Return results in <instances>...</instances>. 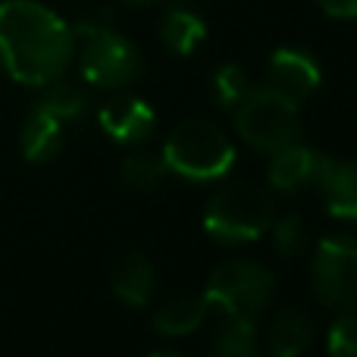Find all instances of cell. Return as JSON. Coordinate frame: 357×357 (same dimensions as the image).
Returning a JSON list of instances; mask_svg holds the SVG:
<instances>
[{
	"label": "cell",
	"mask_w": 357,
	"mask_h": 357,
	"mask_svg": "<svg viewBox=\"0 0 357 357\" xmlns=\"http://www.w3.org/2000/svg\"><path fill=\"white\" fill-rule=\"evenodd\" d=\"M75 63V31L41 0H0V69L25 88L63 79Z\"/></svg>",
	"instance_id": "1"
},
{
	"label": "cell",
	"mask_w": 357,
	"mask_h": 357,
	"mask_svg": "<svg viewBox=\"0 0 357 357\" xmlns=\"http://www.w3.org/2000/svg\"><path fill=\"white\" fill-rule=\"evenodd\" d=\"M75 31V63L82 82L91 88H126L142 75L144 60L138 44L116 31L110 13H98L73 25Z\"/></svg>",
	"instance_id": "2"
},
{
	"label": "cell",
	"mask_w": 357,
	"mask_h": 357,
	"mask_svg": "<svg viewBox=\"0 0 357 357\" xmlns=\"http://www.w3.org/2000/svg\"><path fill=\"white\" fill-rule=\"evenodd\" d=\"M273 220H276L273 188L248 178L220 185L204 207V232L220 245H251L270 232Z\"/></svg>",
	"instance_id": "3"
},
{
	"label": "cell",
	"mask_w": 357,
	"mask_h": 357,
	"mask_svg": "<svg viewBox=\"0 0 357 357\" xmlns=\"http://www.w3.org/2000/svg\"><path fill=\"white\" fill-rule=\"evenodd\" d=\"M235 142L229 132H222L216 123L207 119H188L178 123L167 135L160 151V160L167 173H173L185 182L207 185L222 182L235 169Z\"/></svg>",
	"instance_id": "4"
},
{
	"label": "cell",
	"mask_w": 357,
	"mask_h": 357,
	"mask_svg": "<svg viewBox=\"0 0 357 357\" xmlns=\"http://www.w3.org/2000/svg\"><path fill=\"white\" fill-rule=\"evenodd\" d=\"M232 126L245 144L270 154V151L301 138V104L270 88L266 82L251 85V91L232 107Z\"/></svg>",
	"instance_id": "5"
},
{
	"label": "cell",
	"mask_w": 357,
	"mask_h": 357,
	"mask_svg": "<svg viewBox=\"0 0 357 357\" xmlns=\"http://www.w3.org/2000/svg\"><path fill=\"white\" fill-rule=\"evenodd\" d=\"M276 279L270 266L251 257H229L213 266L204 285L210 310L216 317H251L257 320L264 307L273 301Z\"/></svg>",
	"instance_id": "6"
},
{
	"label": "cell",
	"mask_w": 357,
	"mask_h": 357,
	"mask_svg": "<svg viewBox=\"0 0 357 357\" xmlns=\"http://www.w3.org/2000/svg\"><path fill=\"white\" fill-rule=\"evenodd\" d=\"M310 291L323 307L357 310V238L354 235H326L317 241L310 257Z\"/></svg>",
	"instance_id": "7"
},
{
	"label": "cell",
	"mask_w": 357,
	"mask_h": 357,
	"mask_svg": "<svg viewBox=\"0 0 357 357\" xmlns=\"http://www.w3.org/2000/svg\"><path fill=\"white\" fill-rule=\"evenodd\" d=\"M329 157L323 151L304 144L301 138L282 144V148L270 151V163H266V185L279 195H298V191L317 188L323 169H326Z\"/></svg>",
	"instance_id": "8"
},
{
	"label": "cell",
	"mask_w": 357,
	"mask_h": 357,
	"mask_svg": "<svg viewBox=\"0 0 357 357\" xmlns=\"http://www.w3.org/2000/svg\"><path fill=\"white\" fill-rule=\"evenodd\" d=\"M266 85L282 91L295 104L310 100L323 85V69L317 56L304 47H276L266 63Z\"/></svg>",
	"instance_id": "9"
},
{
	"label": "cell",
	"mask_w": 357,
	"mask_h": 357,
	"mask_svg": "<svg viewBox=\"0 0 357 357\" xmlns=\"http://www.w3.org/2000/svg\"><path fill=\"white\" fill-rule=\"evenodd\" d=\"M98 123L110 142L123 144V148H138L144 144L157 129V113L144 98L135 94H119V98L107 100L98 113Z\"/></svg>",
	"instance_id": "10"
},
{
	"label": "cell",
	"mask_w": 357,
	"mask_h": 357,
	"mask_svg": "<svg viewBox=\"0 0 357 357\" xmlns=\"http://www.w3.org/2000/svg\"><path fill=\"white\" fill-rule=\"evenodd\" d=\"M66 126L69 119H63L60 113L50 110L41 100H35L29 116L22 119V132H19L22 157L29 163H50L66 144Z\"/></svg>",
	"instance_id": "11"
},
{
	"label": "cell",
	"mask_w": 357,
	"mask_h": 357,
	"mask_svg": "<svg viewBox=\"0 0 357 357\" xmlns=\"http://www.w3.org/2000/svg\"><path fill=\"white\" fill-rule=\"evenodd\" d=\"M110 291L126 304V307H148L157 291V270L148 254L129 251L113 264L110 273Z\"/></svg>",
	"instance_id": "12"
},
{
	"label": "cell",
	"mask_w": 357,
	"mask_h": 357,
	"mask_svg": "<svg viewBox=\"0 0 357 357\" xmlns=\"http://www.w3.org/2000/svg\"><path fill=\"white\" fill-rule=\"evenodd\" d=\"M210 317V304L204 291L197 295H176L163 301L151 317V326L160 339H185V335L197 333Z\"/></svg>",
	"instance_id": "13"
},
{
	"label": "cell",
	"mask_w": 357,
	"mask_h": 357,
	"mask_svg": "<svg viewBox=\"0 0 357 357\" xmlns=\"http://www.w3.org/2000/svg\"><path fill=\"white\" fill-rule=\"evenodd\" d=\"M326 213L342 222H357V160H333L329 157L320 182Z\"/></svg>",
	"instance_id": "14"
},
{
	"label": "cell",
	"mask_w": 357,
	"mask_h": 357,
	"mask_svg": "<svg viewBox=\"0 0 357 357\" xmlns=\"http://www.w3.org/2000/svg\"><path fill=\"white\" fill-rule=\"evenodd\" d=\"M317 339V320L301 307H285L273 317L266 329V348L276 357H295L314 348Z\"/></svg>",
	"instance_id": "15"
},
{
	"label": "cell",
	"mask_w": 357,
	"mask_h": 357,
	"mask_svg": "<svg viewBox=\"0 0 357 357\" xmlns=\"http://www.w3.org/2000/svg\"><path fill=\"white\" fill-rule=\"evenodd\" d=\"M160 41L173 56H188L207 41V22L188 3H176L160 19Z\"/></svg>",
	"instance_id": "16"
},
{
	"label": "cell",
	"mask_w": 357,
	"mask_h": 357,
	"mask_svg": "<svg viewBox=\"0 0 357 357\" xmlns=\"http://www.w3.org/2000/svg\"><path fill=\"white\" fill-rule=\"evenodd\" d=\"M257 323L251 317H220L210 351L220 357H254L257 354Z\"/></svg>",
	"instance_id": "17"
},
{
	"label": "cell",
	"mask_w": 357,
	"mask_h": 357,
	"mask_svg": "<svg viewBox=\"0 0 357 357\" xmlns=\"http://www.w3.org/2000/svg\"><path fill=\"white\" fill-rule=\"evenodd\" d=\"M163 176H167V167H163L160 154L142 151V144H138L135 151H129L123 167H119L123 188L132 191V195H151V191H157V185H160Z\"/></svg>",
	"instance_id": "18"
},
{
	"label": "cell",
	"mask_w": 357,
	"mask_h": 357,
	"mask_svg": "<svg viewBox=\"0 0 357 357\" xmlns=\"http://www.w3.org/2000/svg\"><path fill=\"white\" fill-rule=\"evenodd\" d=\"M270 232H273V251L285 260L301 257V254L310 248L307 222H304L298 213H285V216H279V220H273Z\"/></svg>",
	"instance_id": "19"
},
{
	"label": "cell",
	"mask_w": 357,
	"mask_h": 357,
	"mask_svg": "<svg viewBox=\"0 0 357 357\" xmlns=\"http://www.w3.org/2000/svg\"><path fill=\"white\" fill-rule=\"evenodd\" d=\"M251 85H254L251 75H248L245 66H238V63H222V66L213 73V79H210L213 98L222 110H232V107L251 91Z\"/></svg>",
	"instance_id": "20"
},
{
	"label": "cell",
	"mask_w": 357,
	"mask_h": 357,
	"mask_svg": "<svg viewBox=\"0 0 357 357\" xmlns=\"http://www.w3.org/2000/svg\"><path fill=\"white\" fill-rule=\"evenodd\" d=\"M326 351L335 357H357V310H342L326 333Z\"/></svg>",
	"instance_id": "21"
},
{
	"label": "cell",
	"mask_w": 357,
	"mask_h": 357,
	"mask_svg": "<svg viewBox=\"0 0 357 357\" xmlns=\"http://www.w3.org/2000/svg\"><path fill=\"white\" fill-rule=\"evenodd\" d=\"M317 6H320L326 16L342 19V22L357 19V0H317Z\"/></svg>",
	"instance_id": "22"
},
{
	"label": "cell",
	"mask_w": 357,
	"mask_h": 357,
	"mask_svg": "<svg viewBox=\"0 0 357 357\" xmlns=\"http://www.w3.org/2000/svg\"><path fill=\"white\" fill-rule=\"evenodd\" d=\"M126 3H135V6H151V3H160V0H126Z\"/></svg>",
	"instance_id": "23"
}]
</instances>
